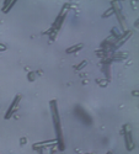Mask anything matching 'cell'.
<instances>
[{"label":"cell","mask_w":139,"mask_h":154,"mask_svg":"<svg viewBox=\"0 0 139 154\" xmlns=\"http://www.w3.org/2000/svg\"><path fill=\"white\" fill-rule=\"evenodd\" d=\"M83 47V45H79V46H74L73 48H70V49H68V53H71L73 51H77V49H79V48H81Z\"/></svg>","instance_id":"1"},{"label":"cell","mask_w":139,"mask_h":154,"mask_svg":"<svg viewBox=\"0 0 139 154\" xmlns=\"http://www.w3.org/2000/svg\"><path fill=\"white\" fill-rule=\"evenodd\" d=\"M6 49V46H4V45H0V51H5Z\"/></svg>","instance_id":"2"}]
</instances>
